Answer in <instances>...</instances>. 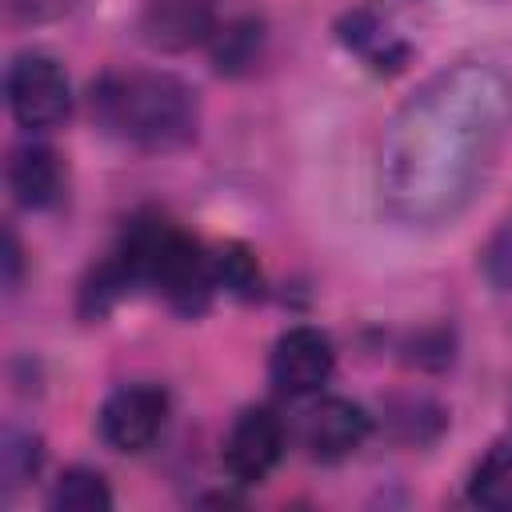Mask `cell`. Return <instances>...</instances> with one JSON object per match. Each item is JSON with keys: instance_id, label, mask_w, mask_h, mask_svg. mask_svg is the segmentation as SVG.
<instances>
[{"instance_id": "obj_4", "label": "cell", "mask_w": 512, "mask_h": 512, "mask_svg": "<svg viewBox=\"0 0 512 512\" xmlns=\"http://www.w3.org/2000/svg\"><path fill=\"white\" fill-rule=\"evenodd\" d=\"M168 424V392L160 384L136 380L108 392V400L96 412L100 440L116 452H144Z\"/></svg>"}, {"instance_id": "obj_5", "label": "cell", "mask_w": 512, "mask_h": 512, "mask_svg": "<svg viewBox=\"0 0 512 512\" xmlns=\"http://www.w3.org/2000/svg\"><path fill=\"white\" fill-rule=\"evenodd\" d=\"M284 444H288L284 420L268 404H252L232 420V428L224 436V448H220L224 472L236 484H260L280 464Z\"/></svg>"}, {"instance_id": "obj_13", "label": "cell", "mask_w": 512, "mask_h": 512, "mask_svg": "<svg viewBox=\"0 0 512 512\" xmlns=\"http://www.w3.org/2000/svg\"><path fill=\"white\" fill-rule=\"evenodd\" d=\"M48 504L56 512H108L112 508V488H108L104 472L84 468V464H72V468L60 472Z\"/></svg>"}, {"instance_id": "obj_11", "label": "cell", "mask_w": 512, "mask_h": 512, "mask_svg": "<svg viewBox=\"0 0 512 512\" xmlns=\"http://www.w3.org/2000/svg\"><path fill=\"white\" fill-rule=\"evenodd\" d=\"M40 464H44V440L32 428L8 424L0 432V488H4V496L24 488L28 480H36Z\"/></svg>"}, {"instance_id": "obj_9", "label": "cell", "mask_w": 512, "mask_h": 512, "mask_svg": "<svg viewBox=\"0 0 512 512\" xmlns=\"http://www.w3.org/2000/svg\"><path fill=\"white\" fill-rule=\"evenodd\" d=\"M4 180H8L12 200L28 212H48L64 200V160L48 144L32 140V144L12 148L4 164Z\"/></svg>"}, {"instance_id": "obj_16", "label": "cell", "mask_w": 512, "mask_h": 512, "mask_svg": "<svg viewBox=\"0 0 512 512\" xmlns=\"http://www.w3.org/2000/svg\"><path fill=\"white\" fill-rule=\"evenodd\" d=\"M484 276L496 292H512V220L484 248Z\"/></svg>"}, {"instance_id": "obj_1", "label": "cell", "mask_w": 512, "mask_h": 512, "mask_svg": "<svg viewBox=\"0 0 512 512\" xmlns=\"http://www.w3.org/2000/svg\"><path fill=\"white\" fill-rule=\"evenodd\" d=\"M92 120L104 136L144 148L176 152L200 132V96L188 80L156 68H116L92 84Z\"/></svg>"}, {"instance_id": "obj_8", "label": "cell", "mask_w": 512, "mask_h": 512, "mask_svg": "<svg viewBox=\"0 0 512 512\" xmlns=\"http://www.w3.org/2000/svg\"><path fill=\"white\" fill-rule=\"evenodd\" d=\"M216 4L212 0H144L140 4V36L160 52H184L192 44L212 40Z\"/></svg>"}, {"instance_id": "obj_3", "label": "cell", "mask_w": 512, "mask_h": 512, "mask_svg": "<svg viewBox=\"0 0 512 512\" xmlns=\"http://www.w3.org/2000/svg\"><path fill=\"white\" fill-rule=\"evenodd\" d=\"M4 96L8 112L28 132L60 128L72 112V84L64 68L44 52H24L4 72Z\"/></svg>"}, {"instance_id": "obj_7", "label": "cell", "mask_w": 512, "mask_h": 512, "mask_svg": "<svg viewBox=\"0 0 512 512\" xmlns=\"http://www.w3.org/2000/svg\"><path fill=\"white\" fill-rule=\"evenodd\" d=\"M368 432H372V416L356 400H344V396L316 400L300 420V444L320 464H336L352 456L368 440Z\"/></svg>"}, {"instance_id": "obj_18", "label": "cell", "mask_w": 512, "mask_h": 512, "mask_svg": "<svg viewBox=\"0 0 512 512\" xmlns=\"http://www.w3.org/2000/svg\"><path fill=\"white\" fill-rule=\"evenodd\" d=\"M20 268H24V252H20L16 228L8 224V228H4V288H8V292L20 288Z\"/></svg>"}, {"instance_id": "obj_14", "label": "cell", "mask_w": 512, "mask_h": 512, "mask_svg": "<svg viewBox=\"0 0 512 512\" xmlns=\"http://www.w3.org/2000/svg\"><path fill=\"white\" fill-rule=\"evenodd\" d=\"M260 40H264V24L256 16L232 20L228 28L212 32V60L220 72H244L248 64H256L260 56Z\"/></svg>"}, {"instance_id": "obj_6", "label": "cell", "mask_w": 512, "mask_h": 512, "mask_svg": "<svg viewBox=\"0 0 512 512\" xmlns=\"http://www.w3.org/2000/svg\"><path fill=\"white\" fill-rule=\"evenodd\" d=\"M332 372H336V348L328 332L312 324H296L276 336L268 356V376L284 396H312L332 380Z\"/></svg>"}, {"instance_id": "obj_12", "label": "cell", "mask_w": 512, "mask_h": 512, "mask_svg": "<svg viewBox=\"0 0 512 512\" xmlns=\"http://www.w3.org/2000/svg\"><path fill=\"white\" fill-rule=\"evenodd\" d=\"M468 500L492 512H512V444H496L468 476Z\"/></svg>"}, {"instance_id": "obj_17", "label": "cell", "mask_w": 512, "mask_h": 512, "mask_svg": "<svg viewBox=\"0 0 512 512\" xmlns=\"http://www.w3.org/2000/svg\"><path fill=\"white\" fill-rule=\"evenodd\" d=\"M8 16L12 20H24V24H44V20H56L64 12L76 8V0H4Z\"/></svg>"}, {"instance_id": "obj_15", "label": "cell", "mask_w": 512, "mask_h": 512, "mask_svg": "<svg viewBox=\"0 0 512 512\" xmlns=\"http://www.w3.org/2000/svg\"><path fill=\"white\" fill-rule=\"evenodd\" d=\"M212 268H216V284L240 300H256L264 292L260 264L244 244H224L220 252H212Z\"/></svg>"}, {"instance_id": "obj_2", "label": "cell", "mask_w": 512, "mask_h": 512, "mask_svg": "<svg viewBox=\"0 0 512 512\" xmlns=\"http://www.w3.org/2000/svg\"><path fill=\"white\" fill-rule=\"evenodd\" d=\"M112 256L136 292L140 288L156 292L180 316L208 312L212 292L220 288L212 252H204L192 232H184L176 220H168L160 212L132 216Z\"/></svg>"}, {"instance_id": "obj_10", "label": "cell", "mask_w": 512, "mask_h": 512, "mask_svg": "<svg viewBox=\"0 0 512 512\" xmlns=\"http://www.w3.org/2000/svg\"><path fill=\"white\" fill-rule=\"evenodd\" d=\"M340 40L360 52L376 72H400L404 60H408V48L384 28V20L372 12V8H356L340 20Z\"/></svg>"}]
</instances>
